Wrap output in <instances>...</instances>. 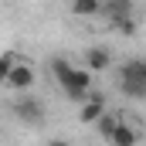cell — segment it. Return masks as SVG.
<instances>
[{"label": "cell", "mask_w": 146, "mask_h": 146, "mask_svg": "<svg viewBox=\"0 0 146 146\" xmlns=\"http://www.w3.org/2000/svg\"><path fill=\"white\" fill-rule=\"evenodd\" d=\"M68 68H72L68 58H54V61H51V75H54V82H61V78L68 75Z\"/></svg>", "instance_id": "7c38bea8"}, {"label": "cell", "mask_w": 146, "mask_h": 146, "mask_svg": "<svg viewBox=\"0 0 146 146\" xmlns=\"http://www.w3.org/2000/svg\"><path fill=\"white\" fill-rule=\"evenodd\" d=\"M85 68H88L92 75L109 72L112 68V54L106 51V48H85Z\"/></svg>", "instance_id": "5b68a950"}, {"label": "cell", "mask_w": 146, "mask_h": 146, "mask_svg": "<svg viewBox=\"0 0 146 146\" xmlns=\"http://www.w3.org/2000/svg\"><path fill=\"white\" fill-rule=\"evenodd\" d=\"M14 61H17L14 51H0V85L7 82V75H10V68H14Z\"/></svg>", "instance_id": "8fae6325"}, {"label": "cell", "mask_w": 146, "mask_h": 146, "mask_svg": "<svg viewBox=\"0 0 146 146\" xmlns=\"http://www.w3.org/2000/svg\"><path fill=\"white\" fill-rule=\"evenodd\" d=\"M112 24H115V31H122L126 37L136 34V21H133V14H129V17H119V21H112Z\"/></svg>", "instance_id": "4fadbf2b"}, {"label": "cell", "mask_w": 146, "mask_h": 146, "mask_svg": "<svg viewBox=\"0 0 146 146\" xmlns=\"http://www.w3.org/2000/svg\"><path fill=\"white\" fill-rule=\"evenodd\" d=\"M14 115H17L21 122H27V126H37V122L44 119V106H41V99L27 95V99L14 102Z\"/></svg>", "instance_id": "277c9868"}, {"label": "cell", "mask_w": 146, "mask_h": 146, "mask_svg": "<svg viewBox=\"0 0 146 146\" xmlns=\"http://www.w3.org/2000/svg\"><path fill=\"white\" fill-rule=\"evenodd\" d=\"M106 143H109V146H136V143H139V129H133L129 122H119Z\"/></svg>", "instance_id": "52a82bcc"}, {"label": "cell", "mask_w": 146, "mask_h": 146, "mask_svg": "<svg viewBox=\"0 0 146 146\" xmlns=\"http://www.w3.org/2000/svg\"><path fill=\"white\" fill-rule=\"evenodd\" d=\"M102 10V0H72V14L75 17H95Z\"/></svg>", "instance_id": "ba28073f"}, {"label": "cell", "mask_w": 146, "mask_h": 146, "mask_svg": "<svg viewBox=\"0 0 146 146\" xmlns=\"http://www.w3.org/2000/svg\"><path fill=\"white\" fill-rule=\"evenodd\" d=\"M92 78H95V75L88 72L85 65H82V68L72 65L68 75H65L58 85L65 88V99H72V102H88V99H92Z\"/></svg>", "instance_id": "7a4b0ae2"}, {"label": "cell", "mask_w": 146, "mask_h": 146, "mask_svg": "<svg viewBox=\"0 0 146 146\" xmlns=\"http://www.w3.org/2000/svg\"><path fill=\"white\" fill-rule=\"evenodd\" d=\"M102 7L109 10L112 21H119V17H129V14H133V0H106Z\"/></svg>", "instance_id": "9c48e42d"}, {"label": "cell", "mask_w": 146, "mask_h": 146, "mask_svg": "<svg viewBox=\"0 0 146 146\" xmlns=\"http://www.w3.org/2000/svg\"><path fill=\"white\" fill-rule=\"evenodd\" d=\"M7 88H14V92H31L37 85V72L27 65V61H14V68L7 75V82H3Z\"/></svg>", "instance_id": "3957f363"}, {"label": "cell", "mask_w": 146, "mask_h": 146, "mask_svg": "<svg viewBox=\"0 0 146 146\" xmlns=\"http://www.w3.org/2000/svg\"><path fill=\"white\" fill-rule=\"evenodd\" d=\"M48 146H72V143H68V139H58V136H54V139H48Z\"/></svg>", "instance_id": "5bb4252c"}, {"label": "cell", "mask_w": 146, "mask_h": 146, "mask_svg": "<svg viewBox=\"0 0 146 146\" xmlns=\"http://www.w3.org/2000/svg\"><path fill=\"white\" fill-rule=\"evenodd\" d=\"M102 115H106V99H102V95H92L88 102H82V112H78V119H82L85 126L99 122Z\"/></svg>", "instance_id": "8992f818"}, {"label": "cell", "mask_w": 146, "mask_h": 146, "mask_svg": "<svg viewBox=\"0 0 146 146\" xmlns=\"http://www.w3.org/2000/svg\"><path fill=\"white\" fill-rule=\"evenodd\" d=\"M119 88L126 95H133V99L146 95V61L143 58H133V61L119 65Z\"/></svg>", "instance_id": "6da1fadb"}, {"label": "cell", "mask_w": 146, "mask_h": 146, "mask_svg": "<svg viewBox=\"0 0 146 146\" xmlns=\"http://www.w3.org/2000/svg\"><path fill=\"white\" fill-rule=\"evenodd\" d=\"M119 122H122V115H119V112H109V109H106V115H102V119H99L95 126H99V133H102V136L109 139V136H112V129H115Z\"/></svg>", "instance_id": "30bf717a"}]
</instances>
